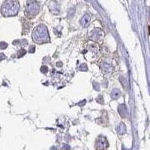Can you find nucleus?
<instances>
[{"instance_id": "obj_7", "label": "nucleus", "mask_w": 150, "mask_h": 150, "mask_svg": "<svg viewBox=\"0 0 150 150\" xmlns=\"http://www.w3.org/2000/svg\"><path fill=\"white\" fill-rule=\"evenodd\" d=\"M120 95H121V92L119 89H116L112 90V92L111 93V97L113 99H117L120 96Z\"/></svg>"}, {"instance_id": "obj_9", "label": "nucleus", "mask_w": 150, "mask_h": 150, "mask_svg": "<svg viewBox=\"0 0 150 150\" xmlns=\"http://www.w3.org/2000/svg\"><path fill=\"white\" fill-rule=\"evenodd\" d=\"M26 53V50H24V49H20V51L17 53V57H22Z\"/></svg>"}, {"instance_id": "obj_18", "label": "nucleus", "mask_w": 150, "mask_h": 150, "mask_svg": "<svg viewBox=\"0 0 150 150\" xmlns=\"http://www.w3.org/2000/svg\"><path fill=\"white\" fill-rule=\"evenodd\" d=\"M149 34H150V26H149Z\"/></svg>"}, {"instance_id": "obj_15", "label": "nucleus", "mask_w": 150, "mask_h": 150, "mask_svg": "<svg viewBox=\"0 0 150 150\" xmlns=\"http://www.w3.org/2000/svg\"><path fill=\"white\" fill-rule=\"evenodd\" d=\"M34 52H35V47L34 46L30 47V48H29V53H34Z\"/></svg>"}, {"instance_id": "obj_2", "label": "nucleus", "mask_w": 150, "mask_h": 150, "mask_svg": "<svg viewBox=\"0 0 150 150\" xmlns=\"http://www.w3.org/2000/svg\"><path fill=\"white\" fill-rule=\"evenodd\" d=\"M32 38L36 43L42 44L47 42L49 41V36L46 26L44 25H40L36 27L32 33Z\"/></svg>"}, {"instance_id": "obj_1", "label": "nucleus", "mask_w": 150, "mask_h": 150, "mask_svg": "<svg viewBox=\"0 0 150 150\" xmlns=\"http://www.w3.org/2000/svg\"><path fill=\"white\" fill-rule=\"evenodd\" d=\"M19 10V3L17 0H5L3 3L1 12L4 16L9 17L16 15Z\"/></svg>"}, {"instance_id": "obj_12", "label": "nucleus", "mask_w": 150, "mask_h": 150, "mask_svg": "<svg viewBox=\"0 0 150 150\" xmlns=\"http://www.w3.org/2000/svg\"><path fill=\"white\" fill-rule=\"evenodd\" d=\"M96 101H97L98 103H100V104H103V103H104V99H103L102 96L98 97V98L96 99Z\"/></svg>"}, {"instance_id": "obj_4", "label": "nucleus", "mask_w": 150, "mask_h": 150, "mask_svg": "<svg viewBox=\"0 0 150 150\" xmlns=\"http://www.w3.org/2000/svg\"><path fill=\"white\" fill-rule=\"evenodd\" d=\"M108 146V143L104 137H100L97 140V149H105Z\"/></svg>"}, {"instance_id": "obj_6", "label": "nucleus", "mask_w": 150, "mask_h": 150, "mask_svg": "<svg viewBox=\"0 0 150 150\" xmlns=\"http://www.w3.org/2000/svg\"><path fill=\"white\" fill-rule=\"evenodd\" d=\"M119 112L122 117H125L127 114V108L125 104H121L119 107Z\"/></svg>"}, {"instance_id": "obj_8", "label": "nucleus", "mask_w": 150, "mask_h": 150, "mask_svg": "<svg viewBox=\"0 0 150 150\" xmlns=\"http://www.w3.org/2000/svg\"><path fill=\"white\" fill-rule=\"evenodd\" d=\"M117 131L119 134H124L125 132V126L124 125V124H120V125L118 127Z\"/></svg>"}, {"instance_id": "obj_14", "label": "nucleus", "mask_w": 150, "mask_h": 150, "mask_svg": "<svg viewBox=\"0 0 150 150\" xmlns=\"http://www.w3.org/2000/svg\"><path fill=\"white\" fill-rule=\"evenodd\" d=\"M41 72H43V73H47V72L48 71V68H47V67H46V66H43V67H41Z\"/></svg>"}, {"instance_id": "obj_16", "label": "nucleus", "mask_w": 150, "mask_h": 150, "mask_svg": "<svg viewBox=\"0 0 150 150\" xmlns=\"http://www.w3.org/2000/svg\"><path fill=\"white\" fill-rule=\"evenodd\" d=\"M6 57H5V56L4 55V54H2V53H1L0 54V60H3V59H5Z\"/></svg>"}, {"instance_id": "obj_3", "label": "nucleus", "mask_w": 150, "mask_h": 150, "mask_svg": "<svg viewBox=\"0 0 150 150\" xmlns=\"http://www.w3.org/2000/svg\"><path fill=\"white\" fill-rule=\"evenodd\" d=\"M39 11V7L35 0H29L26 5V13L29 15L35 16Z\"/></svg>"}, {"instance_id": "obj_11", "label": "nucleus", "mask_w": 150, "mask_h": 150, "mask_svg": "<svg viewBox=\"0 0 150 150\" xmlns=\"http://www.w3.org/2000/svg\"><path fill=\"white\" fill-rule=\"evenodd\" d=\"M80 71H86L88 70V68H87V65L86 64H82L80 66Z\"/></svg>"}, {"instance_id": "obj_10", "label": "nucleus", "mask_w": 150, "mask_h": 150, "mask_svg": "<svg viewBox=\"0 0 150 150\" xmlns=\"http://www.w3.org/2000/svg\"><path fill=\"white\" fill-rule=\"evenodd\" d=\"M99 33H101V32H100V30H97V31H95V32H93V35H92V38H99L100 36L101 35V34H100V35H99Z\"/></svg>"}, {"instance_id": "obj_5", "label": "nucleus", "mask_w": 150, "mask_h": 150, "mask_svg": "<svg viewBox=\"0 0 150 150\" xmlns=\"http://www.w3.org/2000/svg\"><path fill=\"white\" fill-rule=\"evenodd\" d=\"M80 23L83 27H87L90 23V16L89 14L84 15L80 20Z\"/></svg>"}, {"instance_id": "obj_17", "label": "nucleus", "mask_w": 150, "mask_h": 150, "mask_svg": "<svg viewBox=\"0 0 150 150\" xmlns=\"http://www.w3.org/2000/svg\"><path fill=\"white\" fill-rule=\"evenodd\" d=\"M85 103H86V101L84 100V101H83L80 102V104H78V105H79V106H83V105L85 104Z\"/></svg>"}, {"instance_id": "obj_13", "label": "nucleus", "mask_w": 150, "mask_h": 150, "mask_svg": "<svg viewBox=\"0 0 150 150\" xmlns=\"http://www.w3.org/2000/svg\"><path fill=\"white\" fill-rule=\"evenodd\" d=\"M7 47V44L5 42H1L0 43V49H5Z\"/></svg>"}]
</instances>
